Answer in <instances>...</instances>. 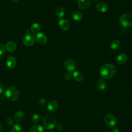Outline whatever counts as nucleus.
Masks as SVG:
<instances>
[{
  "label": "nucleus",
  "instance_id": "1",
  "mask_svg": "<svg viewBox=\"0 0 132 132\" xmlns=\"http://www.w3.org/2000/svg\"><path fill=\"white\" fill-rule=\"evenodd\" d=\"M117 72L115 66L110 63L105 64L102 65L100 70V74L102 78L108 79L113 77Z\"/></svg>",
  "mask_w": 132,
  "mask_h": 132
},
{
  "label": "nucleus",
  "instance_id": "2",
  "mask_svg": "<svg viewBox=\"0 0 132 132\" xmlns=\"http://www.w3.org/2000/svg\"><path fill=\"white\" fill-rule=\"evenodd\" d=\"M6 97L11 101L17 100L20 96V92L18 89L14 87H9L5 91Z\"/></svg>",
  "mask_w": 132,
  "mask_h": 132
},
{
  "label": "nucleus",
  "instance_id": "3",
  "mask_svg": "<svg viewBox=\"0 0 132 132\" xmlns=\"http://www.w3.org/2000/svg\"><path fill=\"white\" fill-rule=\"evenodd\" d=\"M120 25L125 28L132 26V14L125 13L122 15L119 19Z\"/></svg>",
  "mask_w": 132,
  "mask_h": 132
},
{
  "label": "nucleus",
  "instance_id": "4",
  "mask_svg": "<svg viewBox=\"0 0 132 132\" xmlns=\"http://www.w3.org/2000/svg\"><path fill=\"white\" fill-rule=\"evenodd\" d=\"M43 123L44 127L48 129L51 130L55 128L56 121L54 117L51 115H46L43 119Z\"/></svg>",
  "mask_w": 132,
  "mask_h": 132
},
{
  "label": "nucleus",
  "instance_id": "5",
  "mask_svg": "<svg viewBox=\"0 0 132 132\" xmlns=\"http://www.w3.org/2000/svg\"><path fill=\"white\" fill-rule=\"evenodd\" d=\"M104 122L106 125L110 127H112L114 126L117 124V119L116 117L111 113L107 114L105 118H104Z\"/></svg>",
  "mask_w": 132,
  "mask_h": 132
},
{
  "label": "nucleus",
  "instance_id": "6",
  "mask_svg": "<svg viewBox=\"0 0 132 132\" xmlns=\"http://www.w3.org/2000/svg\"><path fill=\"white\" fill-rule=\"evenodd\" d=\"M35 40L36 38L32 34L28 33L23 37V42L25 45L30 46L34 44Z\"/></svg>",
  "mask_w": 132,
  "mask_h": 132
},
{
  "label": "nucleus",
  "instance_id": "7",
  "mask_svg": "<svg viewBox=\"0 0 132 132\" xmlns=\"http://www.w3.org/2000/svg\"><path fill=\"white\" fill-rule=\"evenodd\" d=\"M64 67L68 71L72 72L76 68V62L73 59H68L64 62Z\"/></svg>",
  "mask_w": 132,
  "mask_h": 132
},
{
  "label": "nucleus",
  "instance_id": "8",
  "mask_svg": "<svg viewBox=\"0 0 132 132\" xmlns=\"http://www.w3.org/2000/svg\"><path fill=\"white\" fill-rule=\"evenodd\" d=\"M59 26L62 30L67 31L69 29L70 27V24L69 21L67 19L61 18L59 20Z\"/></svg>",
  "mask_w": 132,
  "mask_h": 132
},
{
  "label": "nucleus",
  "instance_id": "9",
  "mask_svg": "<svg viewBox=\"0 0 132 132\" xmlns=\"http://www.w3.org/2000/svg\"><path fill=\"white\" fill-rule=\"evenodd\" d=\"M36 40L38 43L43 45L46 43L47 41V37L42 32H39L36 35Z\"/></svg>",
  "mask_w": 132,
  "mask_h": 132
},
{
  "label": "nucleus",
  "instance_id": "10",
  "mask_svg": "<svg viewBox=\"0 0 132 132\" xmlns=\"http://www.w3.org/2000/svg\"><path fill=\"white\" fill-rule=\"evenodd\" d=\"M16 60L14 57L10 56H9L6 60V65L9 69H13L16 66Z\"/></svg>",
  "mask_w": 132,
  "mask_h": 132
},
{
  "label": "nucleus",
  "instance_id": "11",
  "mask_svg": "<svg viewBox=\"0 0 132 132\" xmlns=\"http://www.w3.org/2000/svg\"><path fill=\"white\" fill-rule=\"evenodd\" d=\"M96 9L100 12H105L108 9L107 4L103 2H98L96 5Z\"/></svg>",
  "mask_w": 132,
  "mask_h": 132
},
{
  "label": "nucleus",
  "instance_id": "12",
  "mask_svg": "<svg viewBox=\"0 0 132 132\" xmlns=\"http://www.w3.org/2000/svg\"><path fill=\"white\" fill-rule=\"evenodd\" d=\"M77 4L79 8L86 9L90 6V0H78Z\"/></svg>",
  "mask_w": 132,
  "mask_h": 132
},
{
  "label": "nucleus",
  "instance_id": "13",
  "mask_svg": "<svg viewBox=\"0 0 132 132\" xmlns=\"http://www.w3.org/2000/svg\"><path fill=\"white\" fill-rule=\"evenodd\" d=\"M47 108L50 112H54L57 110L58 108V104L56 101H51L48 103Z\"/></svg>",
  "mask_w": 132,
  "mask_h": 132
},
{
  "label": "nucleus",
  "instance_id": "14",
  "mask_svg": "<svg viewBox=\"0 0 132 132\" xmlns=\"http://www.w3.org/2000/svg\"><path fill=\"white\" fill-rule=\"evenodd\" d=\"M96 88L100 91H103L106 88V82L102 78H100L96 84Z\"/></svg>",
  "mask_w": 132,
  "mask_h": 132
},
{
  "label": "nucleus",
  "instance_id": "15",
  "mask_svg": "<svg viewBox=\"0 0 132 132\" xmlns=\"http://www.w3.org/2000/svg\"><path fill=\"white\" fill-rule=\"evenodd\" d=\"M117 62L119 64H124L127 60V55L124 53H121L117 57Z\"/></svg>",
  "mask_w": 132,
  "mask_h": 132
},
{
  "label": "nucleus",
  "instance_id": "16",
  "mask_svg": "<svg viewBox=\"0 0 132 132\" xmlns=\"http://www.w3.org/2000/svg\"><path fill=\"white\" fill-rule=\"evenodd\" d=\"M5 47L9 52H13L15 50L16 46L14 42L9 41L6 43Z\"/></svg>",
  "mask_w": 132,
  "mask_h": 132
},
{
  "label": "nucleus",
  "instance_id": "17",
  "mask_svg": "<svg viewBox=\"0 0 132 132\" xmlns=\"http://www.w3.org/2000/svg\"><path fill=\"white\" fill-rule=\"evenodd\" d=\"M24 117H25L24 113L22 111H18L16 112L14 115V119L15 121L18 122L23 121Z\"/></svg>",
  "mask_w": 132,
  "mask_h": 132
},
{
  "label": "nucleus",
  "instance_id": "18",
  "mask_svg": "<svg viewBox=\"0 0 132 132\" xmlns=\"http://www.w3.org/2000/svg\"><path fill=\"white\" fill-rule=\"evenodd\" d=\"M55 13L59 19H61L65 13L64 9L61 6H58L55 9Z\"/></svg>",
  "mask_w": 132,
  "mask_h": 132
},
{
  "label": "nucleus",
  "instance_id": "19",
  "mask_svg": "<svg viewBox=\"0 0 132 132\" xmlns=\"http://www.w3.org/2000/svg\"><path fill=\"white\" fill-rule=\"evenodd\" d=\"M72 18L74 21H79L81 20L82 18V14L81 12L78 10H75L73 12L72 14Z\"/></svg>",
  "mask_w": 132,
  "mask_h": 132
},
{
  "label": "nucleus",
  "instance_id": "20",
  "mask_svg": "<svg viewBox=\"0 0 132 132\" xmlns=\"http://www.w3.org/2000/svg\"><path fill=\"white\" fill-rule=\"evenodd\" d=\"M120 46V42L117 39L113 40L110 43V48L113 51L118 50Z\"/></svg>",
  "mask_w": 132,
  "mask_h": 132
},
{
  "label": "nucleus",
  "instance_id": "21",
  "mask_svg": "<svg viewBox=\"0 0 132 132\" xmlns=\"http://www.w3.org/2000/svg\"><path fill=\"white\" fill-rule=\"evenodd\" d=\"M30 132H44V129L41 125L36 124L30 128Z\"/></svg>",
  "mask_w": 132,
  "mask_h": 132
},
{
  "label": "nucleus",
  "instance_id": "22",
  "mask_svg": "<svg viewBox=\"0 0 132 132\" xmlns=\"http://www.w3.org/2000/svg\"><path fill=\"white\" fill-rule=\"evenodd\" d=\"M73 77L74 79L77 81H81L84 78L82 74L78 71H75L73 73Z\"/></svg>",
  "mask_w": 132,
  "mask_h": 132
},
{
  "label": "nucleus",
  "instance_id": "23",
  "mask_svg": "<svg viewBox=\"0 0 132 132\" xmlns=\"http://www.w3.org/2000/svg\"><path fill=\"white\" fill-rule=\"evenodd\" d=\"M11 132H23V127L20 124H14L11 129Z\"/></svg>",
  "mask_w": 132,
  "mask_h": 132
},
{
  "label": "nucleus",
  "instance_id": "24",
  "mask_svg": "<svg viewBox=\"0 0 132 132\" xmlns=\"http://www.w3.org/2000/svg\"><path fill=\"white\" fill-rule=\"evenodd\" d=\"M40 25L37 23H35L32 24L30 26V30L33 32H37L40 30Z\"/></svg>",
  "mask_w": 132,
  "mask_h": 132
},
{
  "label": "nucleus",
  "instance_id": "25",
  "mask_svg": "<svg viewBox=\"0 0 132 132\" xmlns=\"http://www.w3.org/2000/svg\"><path fill=\"white\" fill-rule=\"evenodd\" d=\"M31 120H32V121L35 123H36L37 122H38L40 120V117L39 116V114H37V113H35L34 114L32 117H31Z\"/></svg>",
  "mask_w": 132,
  "mask_h": 132
},
{
  "label": "nucleus",
  "instance_id": "26",
  "mask_svg": "<svg viewBox=\"0 0 132 132\" xmlns=\"http://www.w3.org/2000/svg\"><path fill=\"white\" fill-rule=\"evenodd\" d=\"M73 76V74L72 72L68 71L64 74V78L66 80H70Z\"/></svg>",
  "mask_w": 132,
  "mask_h": 132
},
{
  "label": "nucleus",
  "instance_id": "27",
  "mask_svg": "<svg viewBox=\"0 0 132 132\" xmlns=\"http://www.w3.org/2000/svg\"><path fill=\"white\" fill-rule=\"evenodd\" d=\"M38 103L40 106H44L46 103V101L44 98H41L38 101Z\"/></svg>",
  "mask_w": 132,
  "mask_h": 132
},
{
  "label": "nucleus",
  "instance_id": "28",
  "mask_svg": "<svg viewBox=\"0 0 132 132\" xmlns=\"http://www.w3.org/2000/svg\"><path fill=\"white\" fill-rule=\"evenodd\" d=\"M5 46L3 44H0V55H3L5 52Z\"/></svg>",
  "mask_w": 132,
  "mask_h": 132
},
{
  "label": "nucleus",
  "instance_id": "29",
  "mask_svg": "<svg viewBox=\"0 0 132 132\" xmlns=\"http://www.w3.org/2000/svg\"><path fill=\"white\" fill-rule=\"evenodd\" d=\"M6 123L8 125H12L13 124V120L11 118H8L6 119Z\"/></svg>",
  "mask_w": 132,
  "mask_h": 132
},
{
  "label": "nucleus",
  "instance_id": "30",
  "mask_svg": "<svg viewBox=\"0 0 132 132\" xmlns=\"http://www.w3.org/2000/svg\"><path fill=\"white\" fill-rule=\"evenodd\" d=\"M4 90H5V88L3 84L0 82V94L3 93L4 92Z\"/></svg>",
  "mask_w": 132,
  "mask_h": 132
},
{
  "label": "nucleus",
  "instance_id": "31",
  "mask_svg": "<svg viewBox=\"0 0 132 132\" xmlns=\"http://www.w3.org/2000/svg\"><path fill=\"white\" fill-rule=\"evenodd\" d=\"M110 132H119V130L117 128H113L111 129Z\"/></svg>",
  "mask_w": 132,
  "mask_h": 132
},
{
  "label": "nucleus",
  "instance_id": "32",
  "mask_svg": "<svg viewBox=\"0 0 132 132\" xmlns=\"http://www.w3.org/2000/svg\"><path fill=\"white\" fill-rule=\"evenodd\" d=\"M2 129H3V126H2V124L0 123V132L2 131Z\"/></svg>",
  "mask_w": 132,
  "mask_h": 132
},
{
  "label": "nucleus",
  "instance_id": "33",
  "mask_svg": "<svg viewBox=\"0 0 132 132\" xmlns=\"http://www.w3.org/2000/svg\"><path fill=\"white\" fill-rule=\"evenodd\" d=\"M13 1V2H14V3H18L19 2V1H20V0H12Z\"/></svg>",
  "mask_w": 132,
  "mask_h": 132
},
{
  "label": "nucleus",
  "instance_id": "34",
  "mask_svg": "<svg viewBox=\"0 0 132 132\" xmlns=\"http://www.w3.org/2000/svg\"><path fill=\"white\" fill-rule=\"evenodd\" d=\"M93 1H97V0H93Z\"/></svg>",
  "mask_w": 132,
  "mask_h": 132
}]
</instances>
